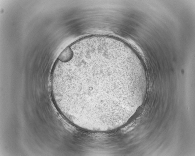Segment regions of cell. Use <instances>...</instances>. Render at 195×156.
<instances>
[{
  "label": "cell",
  "instance_id": "cell-1",
  "mask_svg": "<svg viewBox=\"0 0 195 156\" xmlns=\"http://www.w3.org/2000/svg\"><path fill=\"white\" fill-rule=\"evenodd\" d=\"M143 80L124 43L111 37H88L58 57L52 74V93L58 109L73 125L107 131L130 115Z\"/></svg>",
  "mask_w": 195,
  "mask_h": 156
}]
</instances>
